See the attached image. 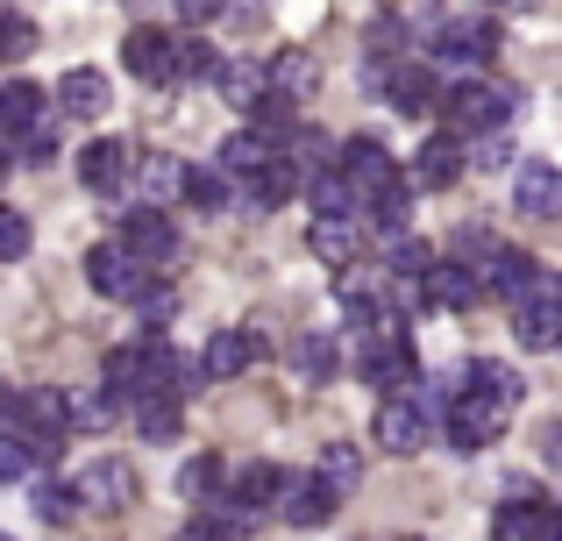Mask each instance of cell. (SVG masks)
Masks as SVG:
<instances>
[{
    "mask_svg": "<svg viewBox=\"0 0 562 541\" xmlns=\"http://www.w3.org/2000/svg\"><path fill=\"white\" fill-rule=\"evenodd\" d=\"M363 385H378L384 399H420V357H413L406 328L384 320V328H363Z\"/></svg>",
    "mask_w": 562,
    "mask_h": 541,
    "instance_id": "obj_1",
    "label": "cell"
},
{
    "mask_svg": "<svg viewBox=\"0 0 562 541\" xmlns=\"http://www.w3.org/2000/svg\"><path fill=\"white\" fill-rule=\"evenodd\" d=\"M441 114H449V136H492L506 114H520V93H498L484 79H456L441 93Z\"/></svg>",
    "mask_w": 562,
    "mask_h": 541,
    "instance_id": "obj_2",
    "label": "cell"
},
{
    "mask_svg": "<svg viewBox=\"0 0 562 541\" xmlns=\"http://www.w3.org/2000/svg\"><path fill=\"white\" fill-rule=\"evenodd\" d=\"M513 328L527 349H562V271H535L513 300Z\"/></svg>",
    "mask_w": 562,
    "mask_h": 541,
    "instance_id": "obj_3",
    "label": "cell"
},
{
    "mask_svg": "<svg viewBox=\"0 0 562 541\" xmlns=\"http://www.w3.org/2000/svg\"><path fill=\"white\" fill-rule=\"evenodd\" d=\"M86 285H93L100 300H143L157 278H150V264H143L122 236H114V243H100V250H86Z\"/></svg>",
    "mask_w": 562,
    "mask_h": 541,
    "instance_id": "obj_4",
    "label": "cell"
},
{
    "mask_svg": "<svg viewBox=\"0 0 562 541\" xmlns=\"http://www.w3.org/2000/svg\"><path fill=\"white\" fill-rule=\"evenodd\" d=\"M435 57L449 71H484L498 57V22L492 14H449L441 36H435Z\"/></svg>",
    "mask_w": 562,
    "mask_h": 541,
    "instance_id": "obj_5",
    "label": "cell"
},
{
    "mask_svg": "<svg viewBox=\"0 0 562 541\" xmlns=\"http://www.w3.org/2000/svg\"><path fill=\"white\" fill-rule=\"evenodd\" d=\"M506 420H513V406L506 399H492V392H477L470 385L463 399L449 406V420H441V428H449V449H484V442H498V435H506Z\"/></svg>",
    "mask_w": 562,
    "mask_h": 541,
    "instance_id": "obj_6",
    "label": "cell"
},
{
    "mask_svg": "<svg viewBox=\"0 0 562 541\" xmlns=\"http://www.w3.org/2000/svg\"><path fill=\"white\" fill-rule=\"evenodd\" d=\"M335 165H342V179L357 185V200H363V207H371V200H384L392 185H406V179H398V157L384 150L378 136H349Z\"/></svg>",
    "mask_w": 562,
    "mask_h": 541,
    "instance_id": "obj_7",
    "label": "cell"
},
{
    "mask_svg": "<svg viewBox=\"0 0 562 541\" xmlns=\"http://www.w3.org/2000/svg\"><path fill=\"white\" fill-rule=\"evenodd\" d=\"M427 435H435V414H427L420 399H384L378 420H371V442L384 449V457H420Z\"/></svg>",
    "mask_w": 562,
    "mask_h": 541,
    "instance_id": "obj_8",
    "label": "cell"
},
{
    "mask_svg": "<svg viewBox=\"0 0 562 541\" xmlns=\"http://www.w3.org/2000/svg\"><path fill=\"white\" fill-rule=\"evenodd\" d=\"M470 271H477V285L484 292H492V300H520V292H527V278H535L541 264H535V257H527V250H513V243H477V257H470Z\"/></svg>",
    "mask_w": 562,
    "mask_h": 541,
    "instance_id": "obj_9",
    "label": "cell"
},
{
    "mask_svg": "<svg viewBox=\"0 0 562 541\" xmlns=\"http://www.w3.org/2000/svg\"><path fill=\"white\" fill-rule=\"evenodd\" d=\"M122 65L136 71L143 86H179V36H165V29H128L122 36Z\"/></svg>",
    "mask_w": 562,
    "mask_h": 541,
    "instance_id": "obj_10",
    "label": "cell"
},
{
    "mask_svg": "<svg viewBox=\"0 0 562 541\" xmlns=\"http://www.w3.org/2000/svg\"><path fill=\"white\" fill-rule=\"evenodd\" d=\"M136 143H122V136H100V143H86V157H79V179H86V193H100V200H114L128 179H136Z\"/></svg>",
    "mask_w": 562,
    "mask_h": 541,
    "instance_id": "obj_11",
    "label": "cell"
},
{
    "mask_svg": "<svg viewBox=\"0 0 562 541\" xmlns=\"http://www.w3.org/2000/svg\"><path fill=\"white\" fill-rule=\"evenodd\" d=\"M420 292H427V306H435V314H470V306L484 300L470 257H435V271L420 278Z\"/></svg>",
    "mask_w": 562,
    "mask_h": 541,
    "instance_id": "obj_12",
    "label": "cell"
},
{
    "mask_svg": "<svg viewBox=\"0 0 562 541\" xmlns=\"http://www.w3.org/2000/svg\"><path fill=\"white\" fill-rule=\"evenodd\" d=\"M71 485H79V506H93V514H122V506H136V471H128V463H114V457L86 463Z\"/></svg>",
    "mask_w": 562,
    "mask_h": 541,
    "instance_id": "obj_13",
    "label": "cell"
},
{
    "mask_svg": "<svg viewBox=\"0 0 562 541\" xmlns=\"http://www.w3.org/2000/svg\"><path fill=\"white\" fill-rule=\"evenodd\" d=\"M513 207L535 214V222H555V214H562V165H549V157H527V165L513 171Z\"/></svg>",
    "mask_w": 562,
    "mask_h": 541,
    "instance_id": "obj_14",
    "label": "cell"
},
{
    "mask_svg": "<svg viewBox=\"0 0 562 541\" xmlns=\"http://www.w3.org/2000/svg\"><path fill=\"white\" fill-rule=\"evenodd\" d=\"M335 499L342 492L328 485V477H285V492H278V514H285V528H328L335 520Z\"/></svg>",
    "mask_w": 562,
    "mask_h": 541,
    "instance_id": "obj_15",
    "label": "cell"
},
{
    "mask_svg": "<svg viewBox=\"0 0 562 541\" xmlns=\"http://www.w3.org/2000/svg\"><path fill=\"white\" fill-rule=\"evenodd\" d=\"M122 243L143 264H171V257H179V222H171L165 207H136V214H122Z\"/></svg>",
    "mask_w": 562,
    "mask_h": 541,
    "instance_id": "obj_16",
    "label": "cell"
},
{
    "mask_svg": "<svg viewBox=\"0 0 562 541\" xmlns=\"http://www.w3.org/2000/svg\"><path fill=\"white\" fill-rule=\"evenodd\" d=\"M413 193H449L456 179H463V136H427L420 150H413Z\"/></svg>",
    "mask_w": 562,
    "mask_h": 541,
    "instance_id": "obj_17",
    "label": "cell"
},
{
    "mask_svg": "<svg viewBox=\"0 0 562 541\" xmlns=\"http://www.w3.org/2000/svg\"><path fill=\"white\" fill-rule=\"evenodd\" d=\"M214 93L228 100V108L257 114L263 100H271V65H257V57H221L214 65Z\"/></svg>",
    "mask_w": 562,
    "mask_h": 541,
    "instance_id": "obj_18",
    "label": "cell"
},
{
    "mask_svg": "<svg viewBox=\"0 0 562 541\" xmlns=\"http://www.w3.org/2000/svg\"><path fill=\"white\" fill-rule=\"evenodd\" d=\"M492 541H562V506L535 499V506H498L492 514Z\"/></svg>",
    "mask_w": 562,
    "mask_h": 541,
    "instance_id": "obj_19",
    "label": "cell"
},
{
    "mask_svg": "<svg viewBox=\"0 0 562 541\" xmlns=\"http://www.w3.org/2000/svg\"><path fill=\"white\" fill-rule=\"evenodd\" d=\"M108 100H114V86H108V71H93V65H79V71L57 79V114H71V122H100Z\"/></svg>",
    "mask_w": 562,
    "mask_h": 541,
    "instance_id": "obj_20",
    "label": "cell"
},
{
    "mask_svg": "<svg viewBox=\"0 0 562 541\" xmlns=\"http://www.w3.org/2000/svg\"><path fill=\"white\" fill-rule=\"evenodd\" d=\"M306 250H314L328 271H349V264H357V250H363V228L349 222V214H314V228H306Z\"/></svg>",
    "mask_w": 562,
    "mask_h": 541,
    "instance_id": "obj_21",
    "label": "cell"
},
{
    "mask_svg": "<svg viewBox=\"0 0 562 541\" xmlns=\"http://www.w3.org/2000/svg\"><path fill=\"white\" fill-rule=\"evenodd\" d=\"M378 86H384V108H398V114H427L441 100L435 71H427V65H406V57H398L392 71H378Z\"/></svg>",
    "mask_w": 562,
    "mask_h": 541,
    "instance_id": "obj_22",
    "label": "cell"
},
{
    "mask_svg": "<svg viewBox=\"0 0 562 541\" xmlns=\"http://www.w3.org/2000/svg\"><path fill=\"white\" fill-rule=\"evenodd\" d=\"M263 357V335H249V328H221L214 342H206V377H214V385H228V377H243L249 363Z\"/></svg>",
    "mask_w": 562,
    "mask_h": 541,
    "instance_id": "obj_23",
    "label": "cell"
},
{
    "mask_svg": "<svg viewBox=\"0 0 562 541\" xmlns=\"http://www.w3.org/2000/svg\"><path fill=\"white\" fill-rule=\"evenodd\" d=\"M278 157H285V143H278V136H263V128H235V136L221 143L214 165H228L235 179H257L263 165H278Z\"/></svg>",
    "mask_w": 562,
    "mask_h": 541,
    "instance_id": "obj_24",
    "label": "cell"
},
{
    "mask_svg": "<svg viewBox=\"0 0 562 541\" xmlns=\"http://www.w3.org/2000/svg\"><path fill=\"white\" fill-rule=\"evenodd\" d=\"M271 93L278 100H314L321 93V57L314 50H278L271 57Z\"/></svg>",
    "mask_w": 562,
    "mask_h": 541,
    "instance_id": "obj_25",
    "label": "cell"
},
{
    "mask_svg": "<svg viewBox=\"0 0 562 541\" xmlns=\"http://www.w3.org/2000/svg\"><path fill=\"white\" fill-rule=\"evenodd\" d=\"M228 200H243V179H235L228 165H192L186 207H200V214H228Z\"/></svg>",
    "mask_w": 562,
    "mask_h": 541,
    "instance_id": "obj_26",
    "label": "cell"
},
{
    "mask_svg": "<svg viewBox=\"0 0 562 541\" xmlns=\"http://www.w3.org/2000/svg\"><path fill=\"white\" fill-rule=\"evenodd\" d=\"M136 179H143V193H150V207H171V200H186L192 165H179V157H143Z\"/></svg>",
    "mask_w": 562,
    "mask_h": 541,
    "instance_id": "obj_27",
    "label": "cell"
},
{
    "mask_svg": "<svg viewBox=\"0 0 562 541\" xmlns=\"http://www.w3.org/2000/svg\"><path fill=\"white\" fill-rule=\"evenodd\" d=\"M335 363H342V349H335V335L306 328L300 342H292V371H300L306 385H328V377H335Z\"/></svg>",
    "mask_w": 562,
    "mask_h": 541,
    "instance_id": "obj_28",
    "label": "cell"
},
{
    "mask_svg": "<svg viewBox=\"0 0 562 541\" xmlns=\"http://www.w3.org/2000/svg\"><path fill=\"white\" fill-rule=\"evenodd\" d=\"M179 428H186V399H171V392L136 399V435L143 442H179Z\"/></svg>",
    "mask_w": 562,
    "mask_h": 541,
    "instance_id": "obj_29",
    "label": "cell"
},
{
    "mask_svg": "<svg viewBox=\"0 0 562 541\" xmlns=\"http://www.w3.org/2000/svg\"><path fill=\"white\" fill-rule=\"evenodd\" d=\"M278 492H285V471H278V463H243V471H235V499H243L249 514H271Z\"/></svg>",
    "mask_w": 562,
    "mask_h": 541,
    "instance_id": "obj_30",
    "label": "cell"
},
{
    "mask_svg": "<svg viewBox=\"0 0 562 541\" xmlns=\"http://www.w3.org/2000/svg\"><path fill=\"white\" fill-rule=\"evenodd\" d=\"M43 86H29V79H8L0 86V128H8V136H22L29 122H43Z\"/></svg>",
    "mask_w": 562,
    "mask_h": 541,
    "instance_id": "obj_31",
    "label": "cell"
},
{
    "mask_svg": "<svg viewBox=\"0 0 562 541\" xmlns=\"http://www.w3.org/2000/svg\"><path fill=\"white\" fill-rule=\"evenodd\" d=\"M29 506H36V520H50V528H65V520H79V485H65V477H36V492H29Z\"/></svg>",
    "mask_w": 562,
    "mask_h": 541,
    "instance_id": "obj_32",
    "label": "cell"
},
{
    "mask_svg": "<svg viewBox=\"0 0 562 541\" xmlns=\"http://www.w3.org/2000/svg\"><path fill=\"white\" fill-rule=\"evenodd\" d=\"M306 200H314V214H357V207H363L357 185L342 179V165H328L321 179H306Z\"/></svg>",
    "mask_w": 562,
    "mask_h": 541,
    "instance_id": "obj_33",
    "label": "cell"
},
{
    "mask_svg": "<svg viewBox=\"0 0 562 541\" xmlns=\"http://www.w3.org/2000/svg\"><path fill=\"white\" fill-rule=\"evenodd\" d=\"M214 492H221V457H186V471H179V499L214 506Z\"/></svg>",
    "mask_w": 562,
    "mask_h": 541,
    "instance_id": "obj_34",
    "label": "cell"
},
{
    "mask_svg": "<svg viewBox=\"0 0 562 541\" xmlns=\"http://www.w3.org/2000/svg\"><path fill=\"white\" fill-rule=\"evenodd\" d=\"M328 165H335V143L321 136V128H300V136H292V171H300V179H321Z\"/></svg>",
    "mask_w": 562,
    "mask_h": 541,
    "instance_id": "obj_35",
    "label": "cell"
},
{
    "mask_svg": "<svg viewBox=\"0 0 562 541\" xmlns=\"http://www.w3.org/2000/svg\"><path fill=\"white\" fill-rule=\"evenodd\" d=\"M321 477H328L335 492H349L363 477V457H357V442H321Z\"/></svg>",
    "mask_w": 562,
    "mask_h": 541,
    "instance_id": "obj_36",
    "label": "cell"
},
{
    "mask_svg": "<svg viewBox=\"0 0 562 541\" xmlns=\"http://www.w3.org/2000/svg\"><path fill=\"white\" fill-rule=\"evenodd\" d=\"M477 392H492V399H506V406H520V392H527V377L513 371V363H492V357H477Z\"/></svg>",
    "mask_w": 562,
    "mask_h": 541,
    "instance_id": "obj_37",
    "label": "cell"
},
{
    "mask_svg": "<svg viewBox=\"0 0 562 541\" xmlns=\"http://www.w3.org/2000/svg\"><path fill=\"white\" fill-rule=\"evenodd\" d=\"M14 157H22V165H50V157H57V122H50V114L14 136Z\"/></svg>",
    "mask_w": 562,
    "mask_h": 541,
    "instance_id": "obj_38",
    "label": "cell"
},
{
    "mask_svg": "<svg viewBox=\"0 0 562 541\" xmlns=\"http://www.w3.org/2000/svg\"><path fill=\"white\" fill-rule=\"evenodd\" d=\"M29 214L22 207H8V200H0V264H14V257H29Z\"/></svg>",
    "mask_w": 562,
    "mask_h": 541,
    "instance_id": "obj_39",
    "label": "cell"
},
{
    "mask_svg": "<svg viewBox=\"0 0 562 541\" xmlns=\"http://www.w3.org/2000/svg\"><path fill=\"white\" fill-rule=\"evenodd\" d=\"M36 22H22V14H0V57H29L36 50Z\"/></svg>",
    "mask_w": 562,
    "mask_h": 541,
    "instance_id": "obj_40",
    "label": "cell"
},
{
    "mask_svg": "<svg viewBox=\"0 0 562 541\" xmlns=\"http://www.w3.org/2000/svg\"><path fill=\"white\" fill-rule=\"evenodd\" d=\"M392 57H406V29H398V22H378L371 29V65L392 71Z\"/></svg>",
    "mask_w": 562,
    "mask_h": 541,
    "instance_id": "obj_41",
    "label": "cell"
},
{
    "mask_svg": "<svg viewBox=\"0 0 562 541\" xmlns=\"http://www.w3.org/2000/svg\"><path fill=\"white\" fill-rule=\"evenodd\" d=\"M122 399H93V392H71V428H108Z\"/></svg>",
    "mask_w": 562,
    "mask_h": 541,
    "instance_id": "obj_42",
    "label": "cell"
},
{
    "mask_svg": "<svg viewBox=\"0 0 562 541\" xmlns=\"http://www.w3.org/2000/svg\"><path fill=\"white\" fill-rule=\"evenodd\" d=\"M29 463H36V457H29V442H22V435H8V428H0V485L29 477Z\"/></svg>",
    "mask_w": 562,
    "mask_h": 541,
    "instance_id": "obj_43",
    "label": "cell"
},
{
    "mask_svg": "<svg viewBox=\"0 0 562 541\" xmlns=\"http://www.w3.org/2000/svg\"><path fill=\"white\" fill-rule=\"evenodd\" d=\"M136 306H143V320H150V335H157V328H165L171 314H179V292H171V285H150V292H143Z\"/></svg>",
    "mask_w": 562,
    "mask_h": 541,
    "instance_id": "obj_44",
    "label": "cell"
},
{
    "mask_svg": "<svg viewBox=\"0 0 562 541\" xmlns=\"http://www.w3.org/2000/svg\"><path fill=\"white\" fill-rule=\"evenodd\" d=\"M221 22H235V29H257V22H263V0H221Z\"/></svg>",
    "mask_w": 562,
    "mask_h": 541,
    "instance_id": "obj_45",
    "label": "cell"
},
{
    "mask_svg": "<svg viewBox=\"0 0 562 541\" xmlns=\"http://www.w3.org/2000/svg\"><path fill=\"white\" fill-rule=\"evenodd\" d=\"M477 165H484V171H520V165H513V143H498V136L477 150Z\"/></svg>",
    "mask_w": 562,
    "mask_h": 541,
    "instance_id": "obj_46",
    "label": "cell"
},
{
    "mask_svg": "<svg viewBox=\"0 0 562 541\" xmlns=\"http://www.w3.org/2000/svg\"><path fill=\"white\" fill-rule=\"evenodd\" d=\"M186 22H221V0H171Z\"/></svg>",
    "mask_w": 562,
    "mask_h": 541,
    "instance_id": "obj_47",
    "label": "cell"
},
{
    "mask_svg": "<svg viewBox=\"0 0 562 541\" xmlns=\"http://www.w3.org/2000/svg\"><path fill=\"white\" fill-rule=\"evenodd\" d=\"M171 541H228V534H221V520H214V514H206V520H192V528H179Z\"/></svg>",
    "mask_w": 562,
    "mask_h": 541,
    "instance_id": "obj_48",
    "label": "cell"
},
{
    "mask_svg": "<svg viewBox=\"0 0 562 541\" xmlns=\"http://www.w3.org/2000/svg\"><path fill=\"white\" fill-rule=\"evenodd\" d=\"M484 8H506V0H484Z\"/></svg>",
    "mask_w": 562,
    "mask_h": 541,
    "instance_id": "obj_49",
    "label": "cell"
},
{
    "mask_svg": "<svg viewBox=\"0 0 562 541\" xmlns=\"http://www.w3.org/2000/svg\"><path fill=\"white\" fill-rule=\"evenodd\" d=\"M0 541H8V534H0Z\"/></svg>",
    "mask_w": 562,
    "mask_h": 541,
    "instance_id": "obj_50",
    "label": "cell"
}]
</instances>
